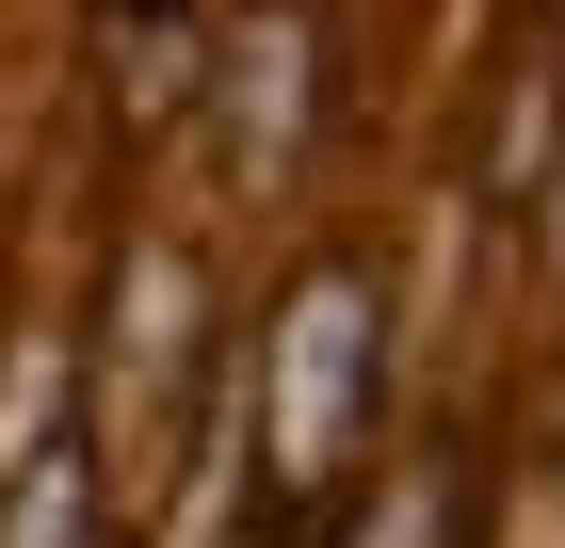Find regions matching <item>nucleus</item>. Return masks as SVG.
<instances>
[{
    "mask_svg": "<svg viewBox=\"0 0 565 548\" xmlns=\"http://www.w3.org/2000/svg\"><path fill=\"white\" fill-rule=\"evenodd\" d=\"M355 387H372V291H355V275H307V291L275 307V355H259L275 484H340V452H355Z\"/></svg>",
    "mask_w": 565,
    "mask_h": 548,
    "instance_id": "1",
    "label": "nucleus"
},
{
    "mask_svg": "<svg viewBox=\"0 0 565 548\" xmlns=\"http://www.w3.org/2000/svg\"><path fill=\"white\" fill-rule=\"evenodd\" d=\"M178 355H194V258H130V372H114V420L146 436V404L178 387Z\"/></svg>",
    "mask_w": 565,
    "mask_h": 548,
    "instance_id": "2",
    "label": "nucleus"
},
{
    "mask_svg": "<svg viewBox=\"0 0 565 548\" xmlns=\"http://www.w3.org/2000/svg\"><path fill=\"white\" fill-rule=\"evenodd\" d=\"M49 420H65V339H17V372H0V484L49 452Z\"/></svg>",
    "mask_w": 565,
    "mask_h": 548,
    "instance_id": "3",
    "label": "nucleus"
},
{
    "mask_svg": "<svg viewBox=\"0 0 565 548\" xmlns=\"http://www.w3.org/2000/svg\"><path fill=\"white\" fill-rule=\"evenodd\" d=\"M533 226H550V275H565V146H550V211H533Z\"/></svg>",
    "mask_w": 565,
    "mask_h": 548,
    "instance_id": "4",
    "label": "nucleus"
}]
</instances>
